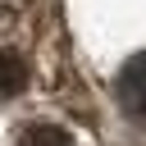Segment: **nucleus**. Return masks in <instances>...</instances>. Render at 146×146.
<instances>
[{
  "label": "nucleus",
  "mask_w": 146,
  "mask_h": 146,
  "mask_svg": "<svg viewBox=\"0 0 146 146\" xmlns=\"http://www.w3.org/2000/svg\"><path fill=\"white\" fill-rule=\"evenodd\" d=\"M23 87H27V64H23V55L9 50V46H0V100L18 96Z\"/></svg>",
  "instance_id": "2"
},
{
  "label": "nucleus",
  "mask_w": 146,
  "mask_h": 146,
  "mask_svg": "<svg viewBox=\"0 0 146 146\" xmlns=\"http://www.w3.org/2000/svg\"><path fill=\"white\" fill-rule=\"evenodd\" d=\"M119 105L128 110V119L146 123V50L123 64V73H119Z\"/></svg>",
  "instance_id": "1"
},
{
  "label": "nucleus",
  "mask_w": 146,
  "mask_h": 146,
  "mask_svg": "<svg viewBox=\"0 0 146 146\" xmlns=\"http://www.w3.org/2000/svg\"><path fill=\"white\" fill-rule=\"evenodd\" d=\"M14 146H73V137H68L59 123H27Z\"/></svg>",
  "instance_id": "3"
}]
</instances>
